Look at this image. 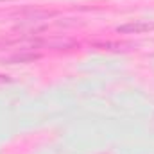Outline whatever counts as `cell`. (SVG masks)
<instances>
[{
  "label": "cell",
  "instance_id": "cell-1",
  "mask_svg": "<svg viewBox=\"0 0 154 154\" xmlns=\"http://www.w3.org/2000/svg\"><path fill=\"white\" fill-rule=\"evenodd\" d=\"M149 31H154V22L136 20V22H129V23L116 27V32H120V34H142V32H149Z\"/></svg>",
  "mask_w": 154,
  "mask_h": 154
},
{
  "label": "cell",
  "instance_id": "cell-2",
  "mask_svg": "<svg viewBox=\"0 0 154 154\" xmlns=\"http://www.w3.org/2000/svg\"><path fill=\"white\" fill-rule=\"evenodd\" d=\"M36 59H39V54H14V56L7 57L5 63H9V65H18V63H32V61H36Z\"/></svg>",
  "mask_w": 154,
  "mask_h": 154
},
{
  "label": "cell",
  "instance_id": "cell-3",
  "mask_svg": "<svg viewBox=\"0 0 154 154\" xmlns=\"http://www.w3.org/2000/svg\"><path fill=\"white\" fill-rule=\"evenodd\" d=\"M95 47H97V48H108V50H116V48H120V45H116V43H97Z\"/></svg>",
  "mask_w": 154,
  "mask_h": 154
}]
</instances>
